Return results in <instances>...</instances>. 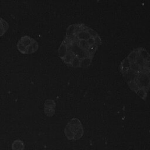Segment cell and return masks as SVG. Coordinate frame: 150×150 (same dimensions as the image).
I'll return each instance as SVG.
<instances>
[{"instance_id": "3957f363", "label": "cell", "mask_w": 150, "mask_h": 150, "mask_svg": "<svg viewBox=\"0 0 150 150\" xmlns=\"http://www.w3.org/2000/svg\"><path fill=\"white\" fill-rule=\"evenodd\" d=\"M84 134V128L81 121L76 118H72L64 128L66 137L71 141L80 139Z\"/></svg>"}, {"instance_id": "7a4b0ae2", "label": "cell", "mask_w": 150, "mask_h": 150, "mask_svg": "<svg viewBox=\"0 0 150 150\" xmlns=\"http://www.w3.org/2000/svg\"><path fill=\"white\" fill-rule=\"evenodd\" d=\"M149 54L146 49H134L121 62L120 70L129 88L145 100L150 84Z\"/></svg>"}, {"instance_id": "277c9868", "label": "cell", "mask_w": 150, "mask_h": 150, "mask_svg": "<svg viewBox=\"0 0 150 150\" xmlns=\"http://www.w3.org/2000/svg\"><path fill=\"white\" fill-rule=\"evenodd\" d=\"M16 46L19 52L21 53L30 54L37 51L38 43L34 39L28 35H25L19 40Z\"/></svg>"}, {"instance_id": "52a82bcc", "label": "cell", "mask_w": 150, "mask_h": 150, "mask_svg": "<svg viewBox=\"0 0 150 150\" xmlns=\"http://www.w3.org/2000/svg\"><path fill=\"white\" fill-rule=\"evenodd\" d=\"M8 23L2 18L0 17V37L3 36L8 29Z\"/></svg>"}, {"instance_id": "6da1fadb", "label": "cell", "mask_w": 150, "mask_h": 150, "mask_svg": "<svg viewBox=\"0 0 150 150\" xmlns=\"http://www.w3.org/2000/svg\"><path fill=\"white\" fill-rule=\"evenodd\" d=\"M102 44L97 32L84 23H74L66 29L58 50L60 59L73 68L86 69Z\"/></svg>"}, {"instance_id": "8992f818", "label": "cell", "mask_w": 150, "mask_h": 150, "mask_svg": "<svg viewBox=\"0 0 150 150\" xmlns=\"http://www.w3.org/2000/svg\"><path fill=\"white\" fill-rule=\"evenodd\" d=\"M12 150H23L25 148V145L22 141L21 139H16L12 143Z\"/></svg>"}, {"instance_id": "5b68a950", "label": "cell", "mask_w": 150, "mask_h": 150, "mask_svg": "<svg viewBox=\"0 0 150 150\" xmlns=\"http://www.w3.org/2000/svg\"><path fill=\"white\" fill-rule=\"evenodd\" d=\"M56 104L52 100H47L45 103V113L48 116L50 117L53 115L55 112Z\"/></svg>"}]
</instances>
